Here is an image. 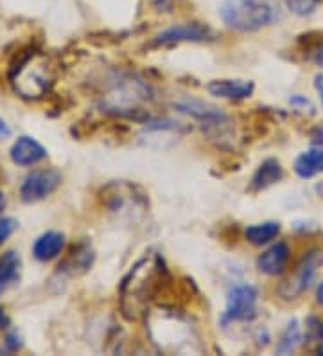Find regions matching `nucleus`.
Segmentation results:
<instances>
[{"instance_id": "1", "label": "nucleus", "mask_w": 323, "mask_h": 356, "mask_svg": "<svg viewBox=\"0 0 323 356\" xmlns=\"http://www.w3.org/2000/svg\"><path fill=\"white\" fill-rule=\"evenodd\" d=\"M220 15L226 26L242 33L272 26L279 18L276 8L267 0H223Z\"/></svg>"}, {"instance_id": "2", "label": "nucleus", "mask_w": 323, "mask_h": 356, "mask_svg": "<svg viewBox=\"0 0 323 356\" xmlns=\"http://www.w3.org/2000/svg\"><path fill=\"white\" fill-rule=\"evenodd\" d=\"M11 81L18 94L29 99L47 94L52 83L45 61L35 52H27L18 63H15L11 69Z\"/></svg>"}, {"instance_id": "3", "label": "nucleus", "mask_w": 323, "mask_h": 356, "mask_svg": "<svg viewBox=\"0 0 323 356\" xmlns=\"http://www.w3.org/2000/svg\"><path fill=\"white\" fill-rule=\"evenodd\" d=\"M258 291L251 284H237L229 291L226 297V309L223 315V324L229 322L248 321L255 315L257 309Z\"/></svg>"}, {"instance_id": "4", "label": "nucleus", "mask_w": 323, "mask_h": 356, "mask_svg": "<svg viewBox=\"0 0 323 356\" xmlns=\"http://www.w3.org/2000/svg\"><path fill=\"white\" fill-rule=\"evenodd\" d=\"M323 265V250H310L306 256L301 257V261L297 266V274L293 279H289L284 286L280 288L282 296L285 299H295L300 293L307 290L310 286V282L315 279L316 272H318L320 266Z\"/></svg>"}, {"instance_id": "5", "label": "nucleus", "mask_w": 323, "mask_h": 356, "mask_svg": "<svg viewBox=\"0 0 323 356\" xmlns=\"http://www.w3.org/2000/svg\"><path fill=\"white\" fill-rule=\"evenodd\" d=\"M61 184V175L56 170H42L27 175L20 187L22 202L35 204V202L47 198L49 195L56 191Z\"/></svg>"}, {"instance_id": "6", "label": "nucleus", "mask_w": 323, "mask_h": 356, "mask_svg": "<svg viewBox=\"0 0 323 356\" xmlns=\"http://www.w3.org/2000/svg\"><path fill=\"white\" fill-rule=\"evenodd\" d=\"M212 36L214 35H212L210 27L203 26V24H180V26L162 31L153 40V45L155 47H169V45L181 44V42H203V40H210Z\"/></svg>"}, {"instance_id": "7", "label": "nucleus", "mask_w": 323, "mask_h": 356, "mask_svg": "<svg viewBox=\"0 0 323 356\" xmlns=\"http://www.w3.org/2000/svg\"><path fill=\"white\" fill-rule=\"evenodd\" d=\"M9 156H11L13 164L26 168V165H35L38 162H42L47 156V152H45V148H43L38 140L24 135V137L17 139V143L11 146Z\"/></svg>"}, {"instance_id": "8", "label": "nucleus", "mask_w": 323, "mask_h": 356, "mask_svg": "<svg viewBox=\"0 0 323 356\" xmlns=\"http://www.w3.org/2000/svg\"><path fill=\"white\" fill-rule=\"evenodd\" d=\"M254 83L242 79H214L207 85V90L212 96L221 99H246L254 94Z\"/></svg>"}, {"instance_id": "9", "label": "nucleus", "mask_w": 323, "mask_h": 356, "mask_svg": "<svg viewBox=\"0 0 323 356\" xmlns=\"http://www.w3.org/2000/svg\"><path fill=\"white\" fill-rule=\"evenodd\" d=\"M289 259V247L285 243H276L263 252L257 259V268L266 275H279L284 272Z\"/></svg>"}, {"instance_id": "10", "label": "nucleus", "mask_w": 323, "mask_h": 356, "mask_svg": "<svg viewBox=\"0 0 323 356\" xmlns=\"http://www.w3.org/2000/svg\"><path fill=\"white\" fill-rule=\"evenodd\" d=\"M65 247V236L61 232H45V234L40 236L35 241V247H33V254L38 261H52L54 257H58L61 254Z\"/></svg>"}, {"instance_id": "11", "label": "nucleus", "mask_w": 323, "mask_h": 356, "mask_svg": "<svg viewBox=\"0 0 323 356\" xmlns=\"http://www.w3.org/2000/svg\"><path fill=\"white\" fill-rule=\"evenodd\" d=\"M282 177H284V171H282L280 162L276 159H267L255 171L254 178H251V189L254 191H263V189L272 187L273 184L280 182Z\"/></svg>"}, {"instance_id": "12", "label": "nucleus", "mask_w": 323, "mask_h": 356, "mask_svg": "<svg viewBox=\"0 0 323 356\" xmlns=\"http://www.w3.org/2000/svg\"><path fill=\"white\" fill-rule=\"evenodd\" d=\"M295 173L300 178H313L323 173V148L309 149L295 161Z\"/></svg>"}, {"instance_id": "13", "label": "nucleus", "mask_w": 323, "mask_h": 356, "mask_svg": "<svg viewBox=\"0 0 323 356\" xmlns=\"http://www.w3.org/2000/svg\"><path fill=\"white\" fill-rule=\"evenodd\" d=\"M22 272V259L18 252L9 250L0 257V291L17 284Z\"/></svg>"}, {"instance_id": "14", "label": "nucleus", "mask_w": 323, "mask_h": 356, "mask_svg": "<svg viewBox=\"0 0 323 356\" xmlns=\"http://www.w3.org/2000/svg\"><path fill=\"white\" fill-rule=\"evenodd\" d=\"M280 234V223L279 222H266L258 223V225H251L245 230V238L250 241L255 247H263V245L270 243L276 236Z\"/></svg>"}, {"instance_id": "15", "label": "nucleus", "mask_w": 323, "mask_h": 356, "mask_svg": "<svg viewBox=\"0 0 323 356\" xmlns=\"http://www.w3.org/2000/svg\"><path fill=\"white\" fill-rule=\"evenodd\" d=\"M300 342H301L300 324H298V321L295 318V321L289 322L285 331L282 333V339H280L276 353H279V355H291V353L300 346Z\"/></svg>"}, {"instance_id": "16", "label": "nucleus", "mask_w": 323, "mask_h": 356, "mask_svg": "<svg viewBox=\"0 0 323 356\" xmlns=\"http://www.w3.org/2000/svg\"><path fill=\"white\" fill-rule=\"evenodd\" d=\"M92 265V252L90 248L86 245L74 248V252L70 254V257L65 261L63 265H60L61 270H70V274H78V270L85 272L88 266Z\"/></svg>"}, {"instance_id": "17", "label": "nucleus", "mask_w": 323, "mask_h": 356, "mask_svg": "<svg viewBox=\"0 0 323 356\" xmlns=\"http://www.w3.org/2000/svg\"><path fill=\"white\" fill-rule=\"evenodd\" d=\"M307 342H323V321L318 317H309L306 321Z\"/></svg>"}, {"instance_id": "18", "label": "nucleus", "mask_w": 323, "mask_h": 356, "mask_svg": "<svg viewBox=\"0 0 323 356\" xmlns=\"http://www.w3.org/2000/svg\"><path fill=\"white\" fill-rule=\"evenodd\" d=\"M285 6H288L295 15L298 17H307L316 9L318 6V0H284Z\"/></svg>"}, {"instance_id": "19", "label": "nucleus", "mask_w": 323, "mask_h": 356, "mask_svg": "<svg viewBox=\"0 0 323 356\" xmlns=\"http://www.w3.org/2000/svg\"><path fill=\"white\" fill-rule=\"evenodd\" d=\"M17 227L18 222L15 218H2V220H0V245L4 243L6 239L13 234L15 230H17Z\"/></svg>"}, {"instance_id": "20", "label": "nucleus", "mask_w": 323, "mask_h": 356, "mask_svg": "<svg viewBox=\"0 0 323 356\" xmlns=\"http://www.w3.org/2000/svg\"><path fill=\"white\" fill-rule=\"evenodd\" d=\"M20 348H22V340L18 331H11V333H8V337H6L4 340V346H2V351L17 353Z\"/></svg>"}, {"instance_id": "21", "label": "nucleus", "mask_w": 323, "mask_h": 356, "mask_svg": "<svg viewBox=\"0 0 323 356\" xmlns=\"http://www.w3.org/2000/svg\"><path fill=\"white\" fill-rule=\"evenodd\" d=\"M309 58L315 61L316 65L323 67V42L322 44H316L315 47L309 49Z\"/></svg>"}, {"instance_id": "22", "label": "nucleus", "mask_w": 323, "mask_h": 356, "mask_svg": "<svg viewBox=\"0 0 323 356\" xmlns=\"http://www.w3.org/2000/svg\"><path fill=\"white\" fill-rule=\"evenodd\" d=\"M291 104H293V106H297L298 110L307 108V110H310V112L315 110V106H313V103H310V101L307 99V97H304V96H295L293 99H291Z\"/></svg>"}, {"instance_id": "23", "label": "nucleus", "mask_w": 323, "mask_h": 356, "mask_svg": "<svg viewBox=\"0 0 323 356\" xmlns=\"http://www.w3.org/2000/svg\"><path fill=\"white\" fill-rule=\"evenodd\" d=\"M310 140H313V144H315L316 148H323V127L316 128V130L313 131V135H310Z\"/></svg>"}, {"instance_id": "24", "label": "nucleus", "mask_w": 323, "mask_h": 356, "mask_svg": "<svg viewBox=\"0 0 323 356\" xmlns=\"http://www.w3.org/2000/svg\"><path fill=\"white\" fill-rule=\"evenodd\" d=\"M315 88L320 94V99H322V104H323V74H318L315 78Z\"/></svg>"}, {"instance_id": "25", "label": "nucleus", "mask_w": 323, "mask_h": 356, "mask_svg": "<svg viewBox=\"0 0 323 356\" xmlns=\"http://www.w3.org/2000/svg\"><path fill=\"white\" fill-rule=\"evenodd\" d=\"M9 135H11V130H9V127L6 124L4 119L0 118V139H6Z\"/></svg>"}, {"instance_id": "26", "label": "nucleus", "mask_w": 323, "mask_h": 356, "mask_svg": "<svg viewBox=\"0 0 323 356\" xmlns=\"http://www.w3.org/2000/svg\"><path fill=\"white\" fill-rule=\"evenodd\" d=\"M8 324H9L8 315H6V313H4V309L0 308V331L4 330V327H8Z\"/></svg>"}, {"instance_id": "27", "label": "nucleus", "mask_w": 323, "mask_h": 356, "mask_svg": "<svg viewBox=\"0 0 323 356\" xmlns=\"http://www.w3.org/2000/svg\"><path fill=\"white\" fill-rule=\"evenodd\" d=\"M316 302L323 306V282H320V286L316 288Z\"/></svg>"}, {"instance_id": "28", "label": "nucleus", "mask_w": 323, "mask_h": 356, "mask_svg": "<svg viewBox=\"0 0 323 356\" xmlns=\"http://www.w3.org/2000/svg\"><path fill=\"white\" fill-rule=\"evenodd\" d=\"M4 209H6V196L0 193V213H2Z\"/></svg>"}, {"instance_id": "29", "label": "nucleus", "mask_w": 323, "mask_h": 356, "mask_svg": "<svg viewBox=\"0 0 323 356\" xmlns=\"http://www.w3.org/2000/svg\"><path fill=\"white\" fill-rule=\"evenodd\" d=\"M316 353H318V355H323V346H318V349H316Z\"/></svg>"}]
</instances>
